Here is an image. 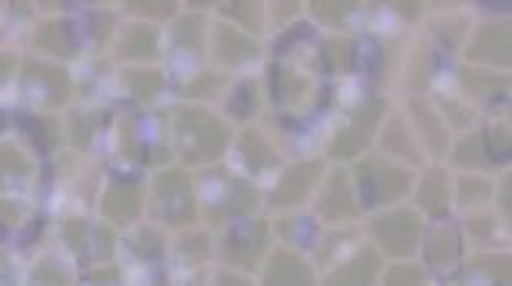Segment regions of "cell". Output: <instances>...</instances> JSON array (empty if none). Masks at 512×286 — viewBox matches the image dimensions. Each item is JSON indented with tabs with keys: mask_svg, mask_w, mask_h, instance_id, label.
Here are the masks:
<instances>
[{
	"mask_svg": "<svg viewBox=\"0 0 512 286\" xmlns=\"http://www.w3.org/2000/svg\"><path fill=\"white\" fill-rule=\"evenodd\" d=\"M227 138H230L227 127L203 108H181L178 111L176 146L184 162H195V165L213 162L224 152Z\"/></svg>",
	"mask_w": 512,
	"mask_h": 286,
	"instance_id": "obj_1",
	"label": "cell"
},
{
	"mask_svg": "<svg viewBox=\"0 0 512 286\" xmlns=\"http://www.w3.org/2000/svg\"><path fill=\"white\" fill-rule=\"evenodd\" d=\"M154 200L162 219L170 224H189L195 216V192L184 170H168L154 184Z\"/></svg>",
	"mask_w": 512,
	"mask_h": 286,
	"instance_id": "obj_2",
	"label": "cell"
},
{
	"mask_svg": "<svg viewBox=\"0 0 512 286\" xmlns=\"http://www.w3.org/2000/svg\"><path fill=\"white\" fill-rule=\"evenodd\" d=\"M359 181H362V195L370 206L378 203H394L410 189V173L386 165V162H364L359 165Z\"/></svg>",
	"mask_w": 512,
	"mask_h": 286,
	"instance_id": "obj_3",
	"label": "cell"
},
{
	"mask_svg": "<svg viewBox=\"0 0 512 286\" xmlns=\"http://www.w3.org/2000/svg\"><path fill=\"white\" fill-rule=\"evenodd\" d=\"M372 233L380 241V246L389 251L391 257H410L418 243V233H421V222L413 211H389L375 219Z\"/></svg>",
	"mask_w": 512,
	"mask_h": 286,
	"instance_id": "obj_4",
	"label": "cell"
},
{
	"mask_svg": "<svg viewBox=\"0 0 512 286\" xmlns=\"http://www.w3.org/2000/svg\"><path fill=\"white\" fill-rule=\"evenodd\" d=\"M22 87H25L30 98L49 108L62 106L68 100V95H71L68 73L57 68V65L36 63V60L25 65V71H22Z\"/></svg>",
	"mask_w": 512,
	"mask_h": 286,
	"instance_id": "obj_5",
	"label": "cell"
},
{
	"mask_svg": "<svg viewBox=\"0 0 512 286\" xmlns=\"http://www.w3.org/2000/svg\"><path fill=\"white\" fill-rule=\"evenodd\" d=\"M380 111H383V103H380V100L364 103V106L354 114V122L345 127L343 133L337 135V141L332 143V154H335V157H356L359 152H364L367 143H370L372 130L378 125Z\"/></svg>",
	"mask_w": 512,
	"mask_h": 286,
	"instance_id": "obj_6",
	"label": "cell"
},
{
	"mask_svg": "<svg viewBox=\"0 0 512 286\" xmlns=\"http://www.w3.org/2000/svg\"><path fill=\"white\" fill-rule=\"evenodd\" d=\"M267 243V227L262 222L240 224L230 233L227 243H224V257L238 265V268H251L259 254L265 251Z\"/></svg>",
	"mask_w": 512,
	"mask_h": 286,
	"instance_id": "obj_7",
	"label": "cell"
},
{
	"mask_svg": "<svg viewBox=\"0 0 512 286\" xmlns=\"http://www.w3.org/2000/svg\"><path fill=\"white\" fill-rule=\"evenodd\" d=\"M318 176H321V162H300L294 168L286 170V176L281 179L278 189L273 192V206L286 208L302 203L308 192L316 187Z\"/></svg>",
	"mask_w": 512,
	"mask_h": 286,
	"instance_id": "obj_8",
	"label": "cell"
},
{
	"mask_svg": "<svg viewBox=\"0 0 512 286\" xmlns=\"http://www.w3.org/2000/svg\"><path fill=\"white\" fill-rule=\"evenodd\" d=\"M318 214L329 219V222L354 219L356 216L354 192H351V184H348V176L343 170H335L332 179L327 181V187L321 192V200H318Z\"/></svg>",
	"mask_w": 512,
	"mask_h": 286,
	"instance_id": "obj_9",
	"label": "cell"
},
{
	"mask_svg": "<svg viewBox=\"0 0 512 286\" xmlns=\"http://www.w3.org/2000/svg\"><path fill=\"white\" fill-rule=\"evenodd\" d=\"M469 57L480 60V63L507 68L510 65V30H507V25L483 27L475 36V41H472Z\"/></svg>",
	"mask_w": 512,
	"mask_h": 286,
	"instance_id": "obj_10",
	"label": "cell"
},
{
	"mask_svg": "<svg viewBox=\"0 0 512 286\" xmlns=\"http://www.w3.org/2000/svg\"><path fill=\"white\" fill-rule=\"evenodd\" d=\"M265 286H313V273L292 251H278L265 273Z\"/></svg>",
	"mask_w": 512,
	"mask_h": 286,
	"instance_id": "obj_11",
	"label": "cell"
},
{
	"mask_svg": "<svg viewBox=\"0 0 512 286\" xmlns=\"http://www.w3.org/2000/svg\"><path fill=\"white\" fill-rule=\"evenodd\" d=\"M141 211V189L135 184H114L103 197V214L114 224H130Z\"/></svg>",
	"mask_w": 512,
	"mask_h": 286,
	"instance_id": "obj_12",
	"label": "cell"
},
{
	"mask_svg": "<svg viewBox=\"0 0 512 286\" xmlns=\"http://www.w3.org/2000/svg\"><path fill=\"white\" fill-rule=\"evenodd\" d=\"M380 262L375 251H359L354 260L345 262L343 268L335 270L324 286H372L378 276Z\"/></svg>",
	"mask_w": 512,
	"mask_h": 286,
	"instance_id": "obj_13",
	"label": "cell"
},
{
	"mask_svg": "<svg viewBox=\"0 0 512 286\" xmlns=\"http://www.w3.org/2000/svg\"><path fill=\"white\" fill-rule=\"evenodd\" d=\"M256 44L251 38H246L235 27L221 25L216 27V60L224 65H240L256 57Z\"/></svg>",
	"mask_w": 512,
	"mask_h": 286,
	"instance_id": "obj_14",
	"label": "cell"
},
{
	"mask_svg": "<svg viewBox=\"0 0 512 286\" xmlns=\"http://www.w3.org/2000/svg\"><path fill=\"white\" fill-rule=\"evenodd\" d=\"M429 262L437 270H451L459 260V235L451 224H437L429 235Z\"/></svg>",
	"mask_w": 512,
	"mask_h": 286,
	"instance_id": "obj_15",
	"label": "cell"
},
{
	"mask_svg": "<svg viewBox=\"0 0 512 286\" xmlns=\"http://www.w3.org/2000/svg\"><path fill=\"white\" fill-rule=\"evenodd\" d=\"M36 46L44 52H52L57 57H73L76 54V38H73L71 25L65 19H52L38 27Z\"/></svg>",
	"mask_w": 512,
	"mask_h": 286,
	"instance_id": "obj_16",
	"label": "cell"
},
{
	"mask_svg": "<svg viewBox=\"0 0 512 286\" xmlns=\"http://www.w3.org/2000/svg\"><path fill=\"white\" fill-rule=\"evenodd\" d=\"M448 197H451V184H448V176L442 170H429L426 173L424 184H421V192H418V203L429 214H445L448 208Z\"/></svg>",
	"mask_w": 512,
	"mask_h": 286,
	"instance_id": "obj_17",
	"label": "cell"
},
{
	"mask_svg": "<svg viewBox=\"0 0 512 286\" xmlns=\"http://www.w3.org/2000/svg\"><path fill=\"white\" fill-rule=\"evenodd\" d=\"M122 54L133 60H151L157 57V30L149 25L127 27L122 38Z\"/></svg>",
	"mask_w": 512,
	"mask_h": 286,
	"instance_id": "obj_18",
	"label": "cell"
},
{
	"mask_svg": "<svg viewBox=\"0 0 512 286\" xmlns=\"http://www.w3.org/2000/svg\"><path fill=\"white\" fill-rule=\"evenodd\" d=\"M240 152L246 157V165L251 170H265L270 165H275V154L270 152V146L265 143V138L259 133H246L243 135V143H240Z\"/></svg>",
	"mask_w": 512,
	"mask_h": 286,
	"instance_id": "obj_19",
	"label": "cell"
},
{
	"mask_svg": "<svg viewBox=\"0 0 512 286\" xmlns=\"http://www.w3.org/2000/svg\"><path fill=\"white\" fill-rule=\"evenodd\" d=\"M30 170H33V165L17 146H11V143L0 146V179H9V176L17 179V176H27Z\"/></svg>",
	"mask_w": 512,
	"mask_h": 286,
	"instance_id": "obj_20",
	"label": "cell"
},
{
	"mask_svg": "<svg viewBox=\"0 0 512 286\" xmlns=\"http://www.w3.org/2000/svg\"><path fill=\"white\" fill-rule=\"evenodd\" d=\"M127 87L133 90L138 100H151L162 90V76L157 71H130L127 73Z\"/></svg>",
	"mask_w": 512,
	"mask_h": 286,
	"instance_id": "obj_21",
	"label": "cell"
},
{
	"mask_svg": "<svg viewBox=\"0 0 512 286\" xmlns=\"http://www.w3.org/2000/svg\"><path fill=\"white\" fill-rule=\"evenodd\" d=\"M19 127L36 141V146L41 152H49L54 143H57V135H54L52 127L46 125L44 119L33 117V114H22V117H19Z\"/></svg>",
	"mask_w": 512,
	"mask_h": 286,
	"instance_id": "obj_22",
	"label": "cell"
},
{
	"mask_svg": "<svg viewBox=\"0 0 512 286\" xmlns=\"http://www.w3.org/2000/svg\"><path fill=\"white\" fill-rule=\"evenodd\" d=\"M453 160H456V165H461V168H480V165H483V149H480L477 135H469V138H464V141L456 146Z\"/></svg>",
	"mask_w": 512,
	"mask_h": 286,
	"instance_id": "obj_23",
	"label": "cell"
},
{
	"mask_svg": "<svg viewBox=\"0 0 512 286\" xmlns=\"http://www.w3.org/2000/svg\"><path fill=\"white\" fill-rule=\"evenodd\" d=\"M491 195V184L486 179H461L459 184V200L464 206H475L483 203Z\"/></svg>",
	"mask_w": 512,
	"mask_h": 286,
	"instance_id": "obj_24",
	"label": "cell"
},
{
	"mask_svg": "<svg viewBox=\"0 0 512 286\" xmlns=\"http://www.w3.org/2000/svg\"><path fill=\"white\" fill-rule=\"evenodd\" d=\"M415 111H418V125L424 127V133L426 135H434L432 138V143H434V152L440 154L442 149H445V143H448V138H445V130H442V125H440V119L434 117L432 111H426V108H415Z\"/></svg>",
	"mask_w": 512,
	"mask_h": 286,
	"instance_id": "obj_25",
	"label": "cell"
},
{
	"mask_svg": "<svg viewBox=\"0 0 512 286\" xmlns=\"http://www.w3.org/2000/svg\"><path fill=\"white\" fill-rule=\"evenodd\" d=\"M36 281L44 286H68L71 278H68V273H65V268H62L60 262L46 260L36 268Z\"/></svg>",
	"mask_w": 512,
	"mask_h": 286,
	"instance_id": "obj_26",
	"label": "cell"
},
{
	"mask_svg": "<svg viewBox=\"0 0 512 286\" xmlns=\"http://www.w3.org/2000/svg\"><path fill=\"white\" fill-rule=\"evenodd\" d=\"M313 9V14H316L318 19H324V22H329V25H340L348 14H351V3H313L310 6Z\"/></svg>",
	"mask_w": 512,
	"mask_h": 286,
	"instance_id": "obj_27",
	"label": "cell"
},
{
	"mask_svg": "<svg viewBox=\"0 0 512 286\" xmlns=\"http://www.w3.org/2000/svg\"><path fill=\"white\" fill-rule=\"evenodd\" d=\"M386 286H424V276L413 265H397V268L389 270Z\"/></svg>",
	"mask_w": 512,
	"mask_h": 286,
	"instance_id": "obj_28",
	"label": "cell"
},
{
	"mask_svg": "<svg viewBox=\"0 0 512 286\" xmlns=\"http://www.w3.org/2000/svg\"><path fill=\"white\" fill-rule=\"evenodd\" d=\"M488 149L494 154V160L504 162L510 157V133H507V127H494L491 133H488Z\"/></svg>",
	"mask_w": 512,
	"mask_h": 286,
	"instance_id": "obj_29",
	"label": "cell"
},
{
	"mask_svg": "<svg viewBox=\"0 0 512 286\" xmlns=\"http://www.w3.org/2000/svg\"><path fill=\"white\" fill-rule=\"evenodd\" d=\"M256 100H254V87L251 84H243V87H238V92H235V100L230 103L232 114H238L240 119H246L251 111H254Z\"/></svg>",
	"mask_w": 512,
	"mask_h": 286,
	"instance_id": "obj_30",
	"label": "cell"
},
{
	"mask_svg": "<svg viewBox=\"0 0 512 286\" xmlns=\"http://www.w3.org/2000/svg\"><path fill=\"white\" fill-rule=\"evenodd\" d=\"M62 235H65V241L71 243V249L81 251L84 246H87V222H81V219H71V222H65V227H62Z\"/></svg>",
	"mask_w": 512,
	"mask_h": 286,
	"instance_id": "obj_31",
	"label": "cell"
},
{
	"mask_svg": "<svg viewBox=\"0 0 512 286\" xmlns=\"http://www.w3.org/2000/svg\"><path fill=\"white\" fill-rule=\"evenodd\" d=\"M135 251L141 254V257H157L159 251H162V238H159V233H154V230H141L138 233V238H135Z\"/></svg>",
	"mask_w": 512,
	"mask_h": 286,
	"instance_id": "obj_32",
	"label": "cell"
},
{
	"mask_svg": "<svg viewBox=\"0 0 512 286\" xmlns=\"http://www.w3.org/2000/svg\"><path fill=\"white\" fill-rule=\"evenodd\" d=\"M467 84L475 95H483V98H494L496 95V76H488V73H467Z\"/></svg>",
	"mask_w": 512,
	"mask_h": 286,
	"instance_id": "obj_33",
	"label": "cell"
},
{
	"mask_svg": "<svg viewBox=\"0 0 512 286\" xmlns=\"http://www.w3.org/2000/svg\"><path fill=\"white\" fill-rule=\"evenodd\" d=\"M130 9L138 11V14H154V17H170V14L176 11V6H173V3H133Z\"/></svg>",
	"mask_w": 512,
	"mask_h": 286,
	"instance_id": "obj_34",
	"label": "cell"
},
{
	"mask_svg": "<svg viewBox=\"0 0 512 286\" xmlns=\"http://www.w3.org/2000/svg\"><path fill=\"white\" fill-rule=\"evenodd\" d=\"M329 49H332V52H329V60H337V68H340V71L351 65V44H345V41H332Z\"/></svg>",
	"mask_w": 512,
	"mask_h": 286,
	"instance_id": "obj_35",
	"label": "cell"
},
{
	"mask_svg": "<svg viewBox=\"0 0 512 286\" xmlns=\"http://www.w3.org/2000/svg\"><path fill=\"white\" fill-rule=\"evenodd\" d=\"M227 11H230L232 17L238 19L243 27H254V22H251V14H259V6H254V3H240V6H230Z\"/></svg>",
	"mask_w": 512,
	"mask_h": 286,
	"instance_id": "obj_36",
	"label": "cell"
},
{
	"mask_svg": "<svg viewBox=\"0 0 512 286\" xmlns=\"http://www.w3.org/2000/svg\"><path fill=\"white\" fill-rule=\"evenodd\" d=\"M17 216H19V208L14 206L11 200H0V233L17 222Z\"/></svg>",
	"mask_w": 512,
	"mask_h": 286,
	"instance_id": "obj_37",
	"label": "cell"
},
{
	"mask_svg": "<svg viewBox=\"0 0 512 286\" xmlns=\"http://www.w3.org/2000/svg\"><path fill=\"white\" fill-rule=\"evenodd\" d=\"M216 286H251V281H246V278L240 276H232V273H221Z\"/></svg>",
	"mask_w": 512,
	"mask_h": 286,
	"instance_id": "obj_38",
	"label": "cell"
},
{
	"mask_svg": "<svg viewBox=\"0 0 512 286\" xmlns=\"http://www.w3.org/2000/svg\"><path fill=\"white\" fill-rule=\"evenodd\" d=\"M11 71H14V57H9V54H0V81L9 79Z\"/></svg>",
	"mask_w": 512,
	"mask_h": 286,
	"instance_id": "obj_39",
	"label": "cell"
},
{
	"mask_svg": "<svg viewBox=\"0 0 512 286\" xmlns=\"http://www.w3.org/2000/svg\"><path fill=\"white\" fill-rule=\"evenodd\" d=\"M0 286H14V278H11V270L6 262L0 260Z\"/></svg>",
	"mask_w": 512,
	"mask_h": 286,
	"instance_id": "obj_40",
	"label": "cell"
}]
</instances>
